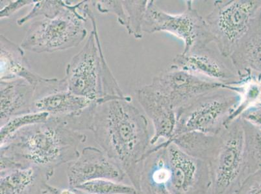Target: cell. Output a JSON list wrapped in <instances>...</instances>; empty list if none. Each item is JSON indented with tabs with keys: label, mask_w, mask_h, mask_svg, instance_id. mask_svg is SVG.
Returning <instances> with one entry per match:
<instances>
[{
	"label": "cell",
	"mask_w": 261,
	"mask_h": 194,
	"mask_svg": "<svg viewBox=\"0 0 261 194\" xmlns=\"http://www.w3.org/2000/svg\"><path fill=\"white\" fill-rule=\"evenodd\" d=\"M136 94L140 105L152 122L153 134L150 146L156 145L161 139L171 140L176 127L177 116L169 102L149 84L137 90Z\"/></svg>",
	"instance_id": "obj_14"
},
{
	"label": "cell",
	"mask_w": 261,
	"mask_h": 194,
	"mask_svg": "<svg viewBox=\"0 0 261 194\" xmlns=\"http://www.w3.org/2000/svg\"><path fill=\"white\" fill-rule=\"evenodd\" d=\"M240 101V94L225 84L203 94L177 111L174 137L189 132L220 134L238 108Z\"/></svg>",
	"instance_id": "obj_5"
},
{
	"label": "cell",
	"mask_w": 261,
	"mask_h": 194,
	"mask_svg": "<svg viewBox=\"0 0 261 194\" xmlns=\"http://www.w3.org/2000/svg\"><path fill=\"white\" fill-rule=\"evenodd\" d=\"M46 192L47 194H76L75 191L68 188H60L58 187H55L49 184L47 187Z\"/></svg>",
	"instance_id": "obj_29"
},
{
	"label": "cell",
	"mask_w": 261,
	"mask_h": 194,
	"mask_svg": "<svg viewBox=\"0 0 261 194\" xmlns=\"http://www.w3.org/2000/svg\"><path fill=\"white\" fill-rule=\"evenodd\" d=\"M240 118L261 130V102L246 110Z\"/></svg>",
	"instance_id": "obj_28"
},
{
	"label": "cell",
	"mask_w": 261,
	"mask_h": 194,
	"mask_svg": "<svg viewBox=\"0 0 261 194\" xmlns=\"http://www.w3.org/2000/svg\"><path fill=\"white\" fill-rule=\"evenodd\" d=\"M261 9V0H217L205 18L220 55L229 58Z\"/></svg>",
	"instance_id": "obj_8"
},
{
	"label": "cell",
	"mask_w": 261,
	"mask_h": 194,
	"mask_svg": "<svg viewBox=\"0 0 261 194\" xmlns=\"http://www.w3.org/2000/svg\"><path fill=\"white\" fill-rule=\"evenodd\" d=\"M87 2L72 4L68 1L58 15L35 21L21 42V47L23 50L42 53L67 50L79 46L88 34L85 27L89 19Z\"/></svg>",
	"instance_id": "obj_4"
},
{
	"label": "cell",
	"mask_w": 261,
	"mask_h": 194,
	"mask_svg": "<svg viewBox=\"0 0 261 194\" xmlns=\"http://www.w3.org/2000/svg\"><path fill=\"white\" fill-rule=\"evenodd\" d=\"M229 58L239 77L261 79V9Z\"/></svg>",
	"instance_id": "obj_15"
},
{
	"label": "cell",
	"mask_w": 261,
	"mask_h": 194,
	"mask_svg": "<svg viewBox=\"0 0 261 194\" xmlns=\"http://www.w3.org/2000/svg\"><path fill=\"white\" fill-rule=\"evenodd\" d=\"M67 4L68 1H63V0H44V1L37 0L29 13L19 19L17 24L22 26L31 20L40 17V16L42 18L54 17L61 13Z\"/></svg>",
	"instance_id": "obj_25"
},
{
	"label": "cell",
	"mask_w": 261,
	"mask_h": 194,
	"mask_svg": "<svg viewBox=\"0 0 261 194\" xmlns=\"http://www.w3.org/2000/svg\"><path fill=\"white\" fill-rule=\"evenodd\" d=\"M237 194H261V173L249 176Z\"/></svg>",
	"instance_id": "obj_27"
},
{
	"label": "cell",
	"mask_w": 261,
	"mask_h": 194,
	"mask_svg": "<svg viewBox=\"0 0 261 194\" xmlns=\"http://www.w3.org/2000/svg\"><path fill=\"white\" fill-rule=\"evenodd\" d=\"M125 15L124 27L128 34L134 37L135 39L141 40L143 37L142 22L148 6V0L140 1H123Z\"/></svg>",
	"instance_id": "obj_22"
},
{
	"label": "cell",
	"mask_w": 261,
	"mask_h": 194,
	"mask_svg": "<svg viewBox=\"0 0 261 194\" xmlns=\"http://www.w3.org/2000/svg\"><path fill=\"white\" fill-rule=\"evenodd\" d=\"M87 136L68 127L60 118L30 125L1 144L0 171L37 167L54 176L57 168L76 159Z\"/></svg>",
	"instance_id": "obj_2"
},
{
	"label": "cell",
	"mask_w": 261,
	"mask_h": 194,
	"mask_svg": "<svg viewBox=\"0 0 261 194\" xmlns=\"http://www.w3.org/2000/svg\"><path fill=\"white\" fill-rule=\"evenodd\" d=\"M94 101L78 96L68 89L65 79H47L35 87L33 113L63 117L89 107Z\"/></svg>",
	"instance_id": "obj_11"
},
{
	"label": "cell",
	"mask_w": 261,
	"mask_h": 194,
	"mask_svg": "<svg viewBox=\"0 0 261 194\" xmlns=\"http://www.w3.org/2000/svg\"><path fill=\"white\" fill-rule=\"evenodd\" d=\"M88 194H139L133 185L109 179H97L82 184L74 190Z\"/></svg>",
	"instance_id": "obj_23"
},
{
	"label": "cell",
	"mask_w": 261,
	"mask_h": 194,
	"mask_svg": "<svg viewBox=\"0 0 261 194\" xmlns=\"http://www.w3.org/2000/svg\"><path fill=\"white\" fill-rule=\"evenodd\" d=\"M91 132L139 192L142 162L151 138L146 116L129 96L97 103Z\"/></svg>",
	"instance_id": "obj_1"
},
{
	"label": "cell",
	"mask_w": 261,
	"mask_h": 194,
	"mask_svg": "<svg viewBox=\"0 0 261 194\" xmlns=\"http://www.w3.org/2000/svg\"><path fill=\"white\" fill-rule=\"evenodd\" d=\"M37 167L0 171V194H42L51 178Z\"/></svg>",
	"instance_id": "obj_17"
},
{
	"label": "cell",
	"mask_w": 261,
	"mask_h": 194,
	"mask_svg": "<svg viewBox=\"0 0 261 194\" xmlns=\"http://www.w3.org/2000/svg\"><path fill=\"white\" fill-rule=\"evenodd\" d=\"M34 95V87L24 79L15 78L1 80V126L12 118L33 113Z\"/></svg>",
	"instance_id": "obj_16"
},
{
	"label": "cell",
	"mask_w": 261,
	"mask_h": 194,
	"mask_svg": "<svg viewBox=\"0 0 261 194\" xmlns=\"http://www.w3.org/2000/svg\"><path fill=\"white\" fill-rule=\"evenodd\" d=\"M37 0H15V1H1V10H0V18H5L10 17L16 11L30 5H34Z\"/></svg>",
	"instance_id": "obj_26"
},
{
	"label": "cell",
	"mask_w": 261,
	"mask_h": 194,
	"mask_svg": "<svg viewBox=\"0 0 261 194\" xmlns=\"http://www.w3.org/2000/svg\"><path fill=\"white\" fill-rule=\"evenodd\" d=\"M170 177V166L165 158H148L142 167L139 194H170L168 190Z\"/></svg>",
	"instance_id": "obj_20"
},
{
	"label": "cell",
	"mask_w": 261,
	"mask_h": 194,
	"mask_svg": "<svg viewBox=\"0 0 261 194\" xmlns=\"http://www.w3.org/2000/svg\"><path fill=\"white\" fill-rule=\"evenodd\" d=\"M222 142L208 162L210 194H237L248 178L244 156V131L241 118L232 120L220 133Z\"/></svg>",
	"instance_id": "obj_6"
},
{
	"label": "cell",
	"mask_w": 261,
	"mask_h": 194,
	"mask_svg": "<svg viewBox=\"0 0 261 194\" xmlns=\"http://www.w3.org/2000/svg\"><path fill=\"white\" fill-rule=\"evenodd\" d=\"M224 85L173 69L156 76L149 84L169 102L176 112L198 97Z\"/></svg>",
	"instance_id": "obj_10"
},
{
	"label": "cell",
	"mask_w": 261,
	"mask_h": 194,
	"mask_svg": "<svg viewBox=\"0 0 261 194\" xmlns=\"http://www.w3.org/2000/svg\"><path fill=\"white\" fill-rule=\"evenodd\" d=\"M0 39L1 80L20 78L29 82L35 88L44 77L33 72L21 46L4 35H1Z\"/></svg>",
	"instance_id": "obj_18"
},
{
	"label": "cell",
	"mask_w": 261,
	"mask_h": 194,
	"mask_svg": "<svg viewBox=\"0 0 261 194\" xmlns=\"http://www.w3.org/2000/svg\"><path fill=\"white\" fill-rule=\"evenodd\" d=\"M185 11L172 15L159 8L154 0L148 1L142 22V31L152 34L167 32L184 42V53L205 48L213 37L205 19L194 8L192 1L185 2Z\"/></svg>",
	"instance_id": "obj_7"
},
{
	"label": "cell",
	"mask_w": 261,
	"mask_h": 194,
	"mask_svg": "<svg viewBox=\"0 0 261 194\" xmlns=\"http://www.w3.org/2000/svg\"><path fill=\"white\" fill-rule=\"evenodd\" d=\"M167 143H174L192 157L210 162L217 153L221 144L220 134L212 135L189 132L173 137Z\"/></svg>",
	"instance_id": "obj_19"
},
{
	"label": "cell",
	"mask_w": 261,
	"mask_h": 194,
	"mask_svg": "<svg viewBox=\"0 0 261 194\" xmlns=\"http://www.w3.org/2000/svg\"><path fill=\"white\" fill-rule=\"evenodd\" d=\"M170 169L168 190L170 194H210L211 179L210 165L192 157L174 143H167Z\"/></svg>",
	"instance_id": "obj_9"
},
{
	"label": "cell",
	"mask_w": 261,
	"mask_h": 194,
	"mask_svg": "<svg viewBox=\"0 0 261 194\" xmlns=\"http://www.w3.org/2000/svg\"><path fill=\"white\" fill-rule=\"evenodd\" d=\"M49 117L46 113H32L12 118L0 129V143L2 144L19 130L30 125L46 121Z\"/></svg>",
	"instance_id": "obj_24"
},
{
	"label": "cell",
	"mask_w": 261,
	"mask_h": 194,
	"mask_svg": "<svg viewBox=\"0 0 261 194\" xmlns=\"http://www.w3.org/2000/svg\"><path fill=\"white\" fill-rule=\"evenodd\" d=\"M66 174L68 186L73 190L94 180L122 182L127 177L101 149L94 146L84 148L76 159L68 163Z\"/></svg>",
	"instance_id": "obj_12"
},
{
	"label": "cell",
	"mask_w": 261,
	"mask_h": 194,
	"mask_svg": "<svg viewBox=\"0 0 261 194\" xmlns=\"http://www.w3.org/2000/svg\"><path fill=\"white\" fill-rule=\"evenodd\" d=\"M87 15L92 22V30L82 50L66 66L64 79L72 93L96 103L123 98L126 95L107 63L96 19L90 8Z\"/></svg>",
	"instance_id": "obj_3"
},
{
	"label": "cell",
	"mask_w": 261,
	"mask_h": 194,
	"mask_svg": "<svg viewBox=\"0 0 261 194\" xmlns=\"http://www.w3.org/2000/svg\"><path fill=\"white\" fill-rule=\"evenodd\" d=\"M242 122L244 131V156L248 177L261 173V130L246 120L242 119Z\"/></svg>",
	"instance_id": "obj_21"
},
{
	"label": "cell",
	"mask_w": 261,
	"mask_h": 194,
	"mask_svg": "<svg viewBox=\"0 0 261 194\" xmlns=\"http://www.w3.org/2000/svg\"><path fill=\"white\" fill-rule=\"evenodd\" d=\"M42 194H47V193H46V191H44V192Z\"/></svg>",
	"instance_id": "obj_30"
},
{
	"label": "cell",
	"mask_w": 261,
	"mask_h": 194,
	"mask_svg": "<svg viewBox=\"0 0 261 194\" xmlns=\"http://www.w3.org/2000/svg\"><path fill=\"white\" fill-rule=\"evenodd\" d=\"M170 69L184 71L203 79L224 84H232L239 79L236 71L208 47L190 53L177 54Z\"/></svg>",
	"instance_id": "obj_13"
}]
</instances>
